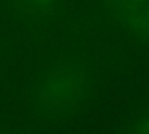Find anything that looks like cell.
<instances>
[{
    "instance_id": "277c9868",
    "label": "cell",
    "mask_w": 149,
    "mask_h": 134,
    "mask_svg": "<svg viewBox=\"0 0 149 134\" xmlns=\"http://www.w3.org/2000/svg\"><path fill=\"white\" fill-rule=\"evenodd\" d=\"M141 134H149V120H147V121L144 122V125L142 126Z\"/></svg>"
},
{
    "instance_id": "7a4b0ae2",
    "label": "cell",
    "mask_w": 149,
    "mask_h": 134,
    "mask_svg": "<svg viewBox=\"0 0 149 134\" xmlns=\"http://www.w3.org/2000/svg\"><path fill=\"white\" fill-rule=\"evenodd\" d=\"M129 29L149 38V0H104Z\"/></svg>"
},
{
    "instance_id": "3957f363",
    "label": "cell",
    "mask_w": 149,
    "mask_h": 134,
    "mask_svg": "<svg viewBox=\"0 0 149 134\" xmlns=\"http://www.w3.org/2000/svg\"><path fill=\"white\" fill-rule=\"evenodd\" d=\"M20 5L36 13H48L52 10L57 0H16Z\"/></svg>"
},
{
    "instance_id": "6da1fadb",
    "label": "cell",
    "mask_w": 149,
    "mask_h": 134,
    "mask_svg": "<svg viewBox=\"0 0 149 134\" xmlns=\"http://www.w3.org/2000/svg\"><path fill=\"white\" fill-rule=\"evenodd\" d=\"M80 75L72 68L64 66L51 71L41 87V98L45 104L59 105L71 99L80 87Z\"/></svg>"
}]
</instances>
